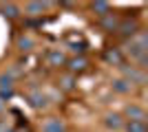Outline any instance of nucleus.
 <instances>
[{
  "mask_svg": "<svg viewBox=\"0 0 148 132\" xmlns=\"http://www.w3.org/2000/svg\"><path fill=\"white\" fill-rule=\"evenodd\" d=\"M11 95H13L11 77H9V75H2V77H0V99H5V97H11Z\"/></svg>",
  "mask_w": 148,
  "mask_h": 132,
  "instance_id": "1",
  "label": "nucleus"
},
{
  "mask_svg": "<svg viewBox=\"0 0 148 132\" xmlns=\"http://www.w3.org/2000/svg\"><path fill=\"white\" fill-rule=\"evenodd\" d=\"M47 60H49V64H51V66H62V64L66 62L64 53H60V51H51L49 55H47Z\"/></svg>",
  "mask_w": 148,
  "mask_h": 132,
  "instance_id": "2",
  "label": "nucleus"
},
{
  "mask_svg": "<svg viewBox=\"0 0 148 132\" xmlns=\"http://www.w3.org/2000/svg\"><path fill=\"white\" fill-rule=\"evenodd\" d=\"M126 114H128L133 121H144V110L139 106H128L126 108Z\"/></svg>",
  "mask_w": 148,
  "mask_h": 132,
  "instance_id": "3",
  "label": "nucleus"
},
{
  "mask_svg": "<svg viewBox=\"0 0 148 132\" xmlns=\"http://www.w3.org/2000/svg\"><path fill=\"white\" fill-rule=\"evenodd\" d=\"M44 132H64V126L60 123V119H49L44 123Z\"/></svg>",
  "mask_w": 148,
  "mask_h": 132,
  "instance_id": "4",
  "label": "nucleus"
},
{
  "mask_svg": "<svg viewBox=\"0 0 148 132\" xmlns=\"http://www.w3.org/2000/svg\"><path fill=\"white\" fill-rule=\"evenodd\" d=\"M69 68L73 70V73H80V70L86 68V60H84V57H75V60L69 62Z\"/></svg>",
  "mask_w": 148,
  "mask_h": 132,
  "instance_id": "5",
  "label": "nucleus"
},
{
  "mask_svg": "<svg viewBox=\"0 0 148 132\" xmlns=\"http://www.w3.org/2000/svg\"><path fill=\"white\" fill-rule=\"evenodd\" d=\"M124 75L128 77V79H133V82H144V75H142V73L135 70V68H128V66H124Z\"/></svg>",
  "mask_w": 148,
  "mask_h": 132,
  "instance_id": "6",
  "label": "nucleus"
},
{
  "mask_svg": "<svg viewBox=\"0 0 148 132\" xmlns=\"http://www.w3.org/2000/svg\"><path fill=\"white\" fill-rule=\"evenodd\" d=\"M29 99H31V106L33 108H44L47 106V99H44V95H40V93H33Z\"/></svg>",
  "mask_w": 148,
  "mask_h": 132,
  "instance_id": "7",
  "label": "nucleus"
},
{
  "mask_svg": "<svg viewBox=\"0 0 148 132\" xmlns=\"http://www.w3.org/2000/svg\"><path fill=\"white\" fill-rule=\"evenodd\" d=\"M44 9H47L44 2H29V5H27V11H29L31 16H38V13H42Z\"/></svg>",
  "mask_w": 148,
  "mask_h": 132,
  "instance_id": "8",
  "label": "nucleus"
},
{
  "mask_svg": "<svg viewBox=\"0 0 148 132\" xmlns=\"http://www.w3.org/2000/svg\"><path fill=\"white\" fill-rule=\"evenodd\" d=\"M113 90H117V93H128L130 84L126 82V79H115V82H113Z\"/></svg>",
  "mask_w": 148,
  "mask_h": 132,
  "instance_id": "9",
  "label": "nucleus"
},
{
  "mask_svg": "<svg viewBox=\"0 0 148 132\" xmlns=\"http://www.w3.org/2000/svg\"><path fill=\"white\" fill-rule=\"evenodd\" d=\"M104 57H106V62H111V64H119L122 62V55H119V51H106L104 53Z\"/></svg>",
  "mask_w": 148,
  "mask_h": 132,
  "instance_id": "10",
  "label": "nucleus"
},
{
  "mask_svg": "<svg viewBox=\"0 0 148 132\" xmlns=\"http://www.w3.org/2000/svg\"><path fill=\"white\" fill-rule=\"evenodd\" d=\"M128 132H146V126H144V121H130L128 126H126Z\"/></svg>",
  "mask_w": 148,
  "mask_h": 132,
  "instance_id": "11",
  "label": "nucleus"
},
{
  "mask_svg": "<svg viewBox=\"0 0 148 132\" xmlns=\"http://www.w3.org/2000/svg\"><path fill=\"white\" fill-rule=\"evenodd\" d=\"M106 126L108 128H119L122 126V117H119V114H108V117H106Z\"/></svg>",
  "mask_w": 148,
  "mask_h": 132,
  "instance_id": "12",
  "label": "nucleus"
},
{
  "mask_svg": "<svg viewBox=\"0 0 148 132\" xmlns=\"http://www.w3.org/2000/svg\"><path fill=\"white\" fill-rule=\"evenodd\" d=\"M93 11H97L99 16H106V11H108V5H106V2H93Z\"/></svg>",
  "mask_w": 148,
  "mask_h": 132,
  "instance_id": "13",
  "label": "nucleus"
},
{
  "mask_svg": "<svg viewBox=\"0 0 148 132\" xmlns=\"http://www.w3.org/2000/svg\"><path fill=\"white\" fill-rule=\"evenodd\" d=\"M2 13H5L7 18H16V16H18V9H16L13 5H5L2 7Z\"/></svg>",
  "mask_w": 148,
  "mask_h": 132,
  "instance_id": "14",
  "label": "nucleus"
},
{
  "mask_svg": "<svg viewBox=\"0 0 148 132\" xmlns=\"http://www.w3.org/2000/svg\"><path fill=\"white\" fill-rule=\"evenodd\" d=\"M18 46H20V49H22V51H29V49H31V46H33V42H31V40H29V38H20V42H18Z\"/></svg>",
  "mask_w": 148,
  "mask_h": 132,
  "instance_id": "15",
  "label": "nucleus"
},
{
  "mask_svg": "<svg viewBox=\"0 0 148 132\" xmlns=\"http://www.w3.org/2000/svg\"><path fill=\"white\" fill-rule=\"evenodd\" d=\"M102 24H104L108 31H113V29L117 26V22H115V18H104V20H102Z\"/></svg>",
  "mask_w": 148,
  "mask_h": 132,
  "instance_id": "16",
  "label": "nucleus"
},
{
  "mask_svg": "<svg viewBox=\"0 0 148 132\" xmlns=\"http://www.w3.org/2000/svg\"><path fill=\"white\" fill-rule=\"evenodd\" d=\"M122 33L124 35H133V33H135V24H130V22L122 24Z\"/></svg>",
  "mask_w": 148,
  "mask_h": 132,
  "instance_id": "17",
  "label": "nucleus"
},
{
  "mask_svg": "<svg viewBox=\"0 0 148 132\" xmlns=\"http://www.w3.org/2000/svg\"><path fill=\"white\" fill-rule=\"evenodd\" d=\"M62 88H64V90H71V88H73V77H64V79H62Z\"/></svg>",
  "mask_w": 148,
  "mask_h": 132,
  "instance_id": "18",
  "label": "nucleus"
},
{
  "mask_svg": "<svg viewBox=\"0 0 148 132\" xmlns=\"http://www.w3.org/2000/svg\"><path fill=\"white\" fill-rule=\"evenodd\" d=\"M0 110H2V99H0Z\"/></svg>",
  "mask_w": 148,
  "mask_h": 132,
  "instance_id": "19",
  "label": "nucleus"
}]
</instances>
